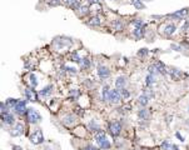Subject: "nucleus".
<instances>
[{
    "mask_svg": "<svg viewBox=\"0 0 189 150\" xmlns=\"http://www.w3.org/2000/svg\"><path fill=\"white\" fill-rule=\"evenodd\" d=\"M175 30H177V28H175L174 24H167L164 26V34L167 36H170L173 34L175 33Z\"/></svg>",
    "mask_w": 189,
    "mask_h": 150,
    "instance_id": "obj_15",
    "label": "nucleus"
},
{
    "mask_svg": "<svg viewBox=\"0 0 189 150\" xmlns=\"http://www.w3.org/2000/svg\"><path fill=\"white\" fill-rule=\"evenodd\" d=\"M81 64H83V68H89L90 66V60L87 58H84L83 60H81Z\"/></svg>",
    "mask_w": 189,
    "mask_h": 150,
    "instance_id": "obj_36",
    "label": "nucleus"
},
{
    "mask_svg": "<svg viewBox=\"0 0 189 150\" xmlns=\"http://www.w3.org/2000/svg\"><path fill=\"white\" fill-rule=\"evenodd\" d=\"M172 49H174V50H178V51H180V50H182V48H180V46H179V45H175V44H173V45H172Z\"/></svg>",
    "mask_w": 189,
    "mask_h": 150,
    "instance_id": "obj_42",
    "label": "nucleus"
},
{
    "mask_svg": "<svg viewBox=\"0 0 189 150\" xmlns=\"http://www.w3.org/2000/svg\"><path fill=\"white\" fill-rule=\"evenodd\" d=\"M177 136H178V138H179V139H180V140H182V141H184V139H183V136H182V135H180V134H179V133H177Z\"/></svg>",
    "mask_w": 189,
    "mask_h": 150,
    "instance_id": "obj_44",
    "label": "nucleus"
},
{
    "mask_svg": "<svg viewBox=\"0 0 189 150\" xmlns=\"http://www.w3.org/2000/svg\"><path fill=\"white\" fill-rule=\"evenodd\" d=\"M10 134L13 136H20L24 134V125L20 124V123H17V125H15L14 128L11 129Z\"/></svg>",
    "mask_w": 189,
    "mask_h": 150,
    "instance_id": "obj_10",
    "label": "nucleus"
},
{
    "mask_svg": "<svg viewBox=\"0 0 189 150\" xmlns=\"http://www.w3.org/2000/svg\"><path fill=\"white\" fill-rule=\"evenodd\" d=\"M29 79H30L31 88H36V85H38V78H36V75L35 74H30Z\"/></svg>",
    "mask_w": 189,
    "mask_h": 150,
    "instance_id": "obj_26",
    "label": "nucleus"
},
{
    "mask_svg": "<svg viewBox=\"0 0 189 150\" xmlns=\"http://www.w3.org/2000/svg\"><path fill=\"white\" fill-rule=\"evenodd\" d=\"M14 150H21L20 146H14Z\"/></svg>",
    "mask_w": 189,
    "mask_h": 150,
    "instance_id": "obj_45",
    "label": "nucleus"
},
{
    "mask_svg": "<svg viewBox=\"0 0 189 150\" xmlns=\"http://www.w3.org/2000/svg\"><path fill=\"white\" fill-rule=\"evenodd\" d=\"M155 75H153V74H148L147 75V78H145V84H147V86H150V85H153L154 83H155Z\"/></svg>",
    "mask_w": 189,
    "mask_h": 150,
    "instance_id": "obj_23",
    "label": "nucleus"
},
{
    "mask_svg": "<svg viewBox=\"0 0 189 150\" xmlns=\"http://www.w3.org/2000/svg\"><path fill=\"white\" fill-rule=\"evenodd\" d=\"M26 119H28V121H29L30 124H36L38 121H40L42 116H40V114L35 110V109L29 108L26 110Z\"/></svg>",
    "mask_w": 189,
    "mask_h": 150,
    "instance_id": "obj_2",
    "label": "nucleus"
},
{
    "mask_svg": "<svg viewBox=\"0 0 189 150\" xmlns=\"http://www.w3.org/2000/svg\"><path fill=\"white\" fill-rule=\"evenodd\" d=\"M53 85H48V86H45L44 89L40 91L39 94H40V96H43V98H46V96H49L50 94H52V91H53Z\"/></svg>",
    "mask_w": 189,
    "mask_h": 150,
    "instance_id": "obj_18",
    "label": "nucleus"
},
{
    "mask_svg": "<svg viewBox=\"0 0 189 150\" xmlns=\"http://www.w3.org/2000/svg\"><path fill=\"white\" fill-rule=\"evenodd\" d=\"M26 110H28V109H26V105H25L24 100H18L17 105H15V108H14V111L17 113V114L21 115V114H24Z\"/></svg>",
    "mask_w": 189,
    "mask_h": 150,
    "instance_id": "obj_9",
    "label": "nucleus"
},
{
    "mask_svg": "<svg viewBox=\"0 0 189 150\" xmlns=\"http://www.w3.org/2000/svg\"><path fill=\"white\" fill-rule=\"evenodd\" d=\"M83 150H98V149L95 148V146H93V145H87Z\"/></svg>",
    "mask_w": 189,
    "mask_h": 150,
    "instance_id": "obj_40",
    "label": "nucleus"
},
{
    "mask_svg": "<svg viewBox=\"0 0 189 150\" xmlns=\"http://www.w3.org/2000/svg\"><path fill=\"white\" fill-rule=\"evenodd\" d=\"M109 95H110V90H109V86H104L103 88V91H102V99L103 101H108L109 100Z\"/></svg>",
    "mask_w": 189,
    "mask_h": 150,
    "instance_id": "obj_20",
    "label": "nucleus"
},
{
    "mask_svg": "<svg viewBox=\"0 0 189 150\" xmlns=\"http://www.w3.org/2000/svg\"><path fill=\"white\" fill-rule=\"evenodd\" d=\"M162 149L163 150H169V149H173V145H170L168 141H164L162 144Z\"/></svg>",
    "mask_w": 189,
    "mask_h": 150,
    "instance_id": "obj_34",
    "label": "nucleus"
},
{
    "mask_svg": "<svg viewBox=\"0 0 189 150\" xmlns=\"http://www.w3.org/2000/svg\"><path fill=\"white\" fill-rule=\"evenodd\" d=\"M70 44H71V41H70V39H68V38L59 36V38H55V40H54V45H56V48H59V49L69 46Z\"/></svg>",
    "mask_w": 189,
    "mask_h": 150,
    "instance_id": "obj_6",
    "label": "nucleus"
},
{
    "mask_svg": "<svg viewBox=\"0 0 189 150\" xmlns=\"http://www.w3.org/2000/svg\"><path fill=\"white\" fill-rule=\"evenodd\" d=\"M24 94H25V96H26V100H29V101H36L38 100V94L35 90H33V89H30V88H26V89L24 90Z\"/></svg>",
    "mask_w": 189,
    "mask_h": 150,
    "instance_id": "obj_8",
    "label": "nucleus"
},
{
    "mask_svg": "<svg viewBox=\"0 0 189 150\" xmlns=\"http://www.w3.org/2000/svg\"><path fill=\"white\" fill-rule=\"evenodd\" d=\"M188 14H189V9L188 8H184V9H180V10H177L175 13H172V14H169L168 16L175 19V20H182V19L187 18Z\"/></svg>",
    "mask_w": 189,
    "mask_h": 150,
    "instance_id": "obj_5",
    "label": "nucleus"
},
{
    "mask_svg": "<svg viewBox=\"0 0 189 150\" xmlns=\"http://www.w3.org/2000/svg\"><path fill=\"white\" fill-rule=\"evenodd\" d=\"M133 35L137 38V39H141V38H143V35H144V26H143V28H134Z\"/></svg>",
    "mask_w": 189,
    "mask_h": 150,
    "instance_id": "obj_19",
    "label": "nucleus"
},
{
    "mask_svg": "<svg viewBox=\"0 0 189 150\" xmlns=\"http://www.w3.org/2000/svg\"><path fill=\"white\" fill-rule=\"evenodd\" d=\"M154 66H155L157 71H158L159 74H165L167 73V68H165V65L163 64L162 61H157L155 64H154Z\"/></svg>",
    "mask_w": 189,
    "mask_h": 150,
    "instance_id": "obj_16",
    "label": "nucleus"
},
{
    "mask_svg": "<svg viewBox=\"0 0 189 150\" xmlns=\"http://www.w3.org/2000/svg\"><path fill=\"white\" fill-rule=\"evenodd\" d=\"M169 73L172 74L173 78H179V76H182V73H180L179 70H177V69H173V70H170Z\"/></svg>",
    "mask_w": 189,
    "mask_h": 150,
    "instance_id": "obj_32",
    "label": "nucleus"
},
{
    "mask_svg": "<svg viewBox=\"0 0 189 150\" xmlns=\"http://www.w3.org/2000/svg\"><path fill=\"white\" fill-rule=\"evenodd\" d=\"M17 103H18V100H14V99H8V100H6V103H5V104H6V106H8L9 109H10V108L14 109V108H15V105H17Z\"/></svg>",
    "mask_w": 189,
    "mask_h": 150,
    "instance_id": "obj_29",
    "label": "nucleus"
},
{
    "mask_svg": "<svg viewBox=\"0 0 189 150\" xmlns=\"http://www.w3.org/2000/svg\"><path fill=\"white\" fill-rule=\"evenodd\" d=\"M88 128H89L92 131H99V126H98V124L95 123V121H90L89 125H88Z\"/></svg>",
    "mask_w": 189,
    "mask_h": 150,
    "instance_id": "obj_30",
    "label": "nucleus"
},
{
    "mask_svg": "<svg viewBox=\"0 0 189 150\" xmlns=\"http://www.w3.org/2000/svg\"><path fill=\"white\" fill-rule=\"evenodd\" d=\"M63 1H64V4H65V5H68V6H71V8H73V5H74L75 3L78 1V0H63Z\"/></svg>",
    "mask_w": 189,
    "mask_h": 150,
    "instance_id": "obj_37",
    "label": "nucleus"
},
{
    "mask_svg": "<svg viewBox=\"0 0 189 150\" xmlns=\"http://www.w3.org/2000/svg\"><path fill=\"white\" fill-rule=\"evenodd\" d=\"M109 100L110 103L113 104H116L122 100V94H120V90L118 89H114V90H110V95H109Z\"/></svg>",
    "mask_w": 189,
    "mask_h": 150,
    "instance_id": "obj_7",
    "label": "nucleus"
},
{
    "mask_svg": "<svg viewBox=\"0 0 189 150\" xmlns=\"http://www.w3.org/2000/svg\"><path fill=\"white\" fill-rule=\"evenodd\" d=\"M145 54H148V49H140V51L138 53V55H139V56H143Z\"/></svg>",
    "mask_w": 189,
    "mask_h": 150,
    "instance_id": "obj_39",
    "label": "nucleus"
},
{
    "mask_svg": "<svg viewBox=\"0 0 189 150\" xmlns=\"http://www.w3.org/2000/svg\"><path fill=\"white\" fill-rule=\"evenodd\" d=\"M98 75H99L100 79H106V78H109L110 71L106 66H99L98 68Z\"/></svg>",
    "mask_w": 189,
    "mask_h": 150,
    "instance_id": "obj_12",
    "label": "nucleus"
},
{
    "mask_svg": "<svg viewBox=\"0 0 189 150\" xmlns=\"http://www.w3.org/2000/svg\"><path fill=\"white\" fill-rule=\"evenodd\" d=\"M138 116H139L140 120H147L148 118H149V111L147 110V109H141L138 113Z\"/></svg>",
    "mask_w": 189,
    "mask_h": 150,
    "instance_id": "obj_22",
    "label": "nucleus"
},
{
    "mask_svg": "<svg viewBox=\"0 0 189 150\" xmlns=\"http://www.w3.org/2000/svg\"><path fill=\"white\" fill-rule=\"evenodd\" d=\"M182 29H183V31H187V30L189 29V21H185V23H184V25H183V28H182Z\"/></svg>",
    "mask_w": 189,
    "mask_h": 150,
    "instance_id": "obj_41",
    "label": "nucleus"
},
{
    "mask_svg": "<svg viewBox=\"0 0 189 150\" xmlns=\"http://www.w3.org/2000/svg\"><path fill=\"white\" fill-rule=\"evenodd\" d=\"M100 24H102V21L98 16H93L90 20H88V25H90V26H99Z\"/></svg>",
    "mask_w": 189,
    "mask_h": 150,
    "instance_id": "obj_21",
    "label": "nucleus"
},
{
    "mask_svg": "<svg viewBox=\"0 0 189 150\" xmlns=\"http://www.w3.org/2000/svg\"><path fill=\"white\" fill-rule=\"evenodd\" d=\"M125 83H127V78H125V76H119V78H116V79H115V89H118V90L124 89Z\"/></svg>",
    "mask_w": 189,
    "mask_h": 150,
    "instance_id": "obj_13",
    "label": "nucleus"
},
{
    "mask_svg": "<svg viewBox=\"0 0 189 150\" xmlns=\"http://www.w3.org/2000/svg\"><path fill=\"white\" fill-rule=\"evenodd\" d=\"M95 141L96 144L100 146L102 149H109L110 146H112V144H110V141L108 140V138H106L105 135V133H104L103 130H99V131H96V134H95Z\"/></svg>",
    "mask_w": 189,
    "mask_h": 150,
    "instance_id": "obj_1",
    "label": "nucleus"
},
{
    "mask_svg": "<svg viewBox=\"0 0 189 150\" xmlns=\"http://www.w3.org/2000/svg\"><path fill=\"white\" fill-rule=\"evenodd\" d=\"M112 25H113V28H114L115 30H122L123 29V23L120 20H114L112 23Z\"/></svg>",
    "mask_w": 189,
    "mask_h": 150,
    "instance_id": "obj_28",
    "label": "nucleus"
},
{
    "mask_svg": "<svg viewBox=\"0 0 189 150\" xmlns=\"http://www.w3.org/2000/svg\"><path fill=\"white\" fill-rule=\"evenodd\" d=\"M75 121H77V118H75V115H73V114H69L67 116L63 118V124L67 125V126L75 124Z\"/></svg>",
    "mask_w": 189,
    "mask_h": 150,
    "instance_id": "obj_14",
    "label": "nucleus"
},
{
    "mask_svg": "<svg viewBox=\"0 0 189 150\" xmlns=\"http://www.w3.org/2000/svg\"><path fill=\"white\" fill-rule=\"evenodd\" d=\"M30 141L35 145H39V144L44 143V135H43V131L40 129H36L33 134L30 135Z\"/></svg>",
    "mask_w": 189,
    "mask_h": 150,
    "instance_id": "obj_4",
    "label": "nucleus"
},
{
    "mask_svg": "<svg viewBox=\"0 0 189 150\" xmlns=\"http://www.w3.org/2000/svg\"><path fill=\"white\" fill-rule=\"evenodd\" d=\"M71 60H73L74 63H78V64H81V60H83V59L80 58L77 51H74L73 54H71Z\"/></svg>",
    "mask_w": 189,
    "mask_h": 150,
    "instance_id": "obj_27",
    "label": "nucleus"
},
{
    "mask_svg": "<svg viewBox=\"0 0 189 150\" xmlns=\"http://www.w3.org/2000/svg\"><path fill=\"white\" fill-rule=\"evenodd\" d=\"M120 94H122V98H124V99L129 98V95H130V94H129V91H128L127 89H125V88H124V89H122V90H120Z\"/></svg>",
    "mask_w": 189,
    "mask_h": 150,
    "instance_id": "obj_35",
    "label": "nucleus"
},
{
    "mask_svg": "<svg viewBox=\"0 0 189 150\" xmlns=\"http://www.w3.org/2000/svg\"><path fill=\"white\" fill-rule=\"evenodd\" d=\"M1 119H3V123L6 124V125H13V124H14V121H15L14 115L10 114V113L3 114V115H1Z\"/></svg>",
    "mask_w": 189,
    "mask_h": 150,
    "instance_id": "obj_11",
    "label": "nucleus"
},
{
    "mask_svg": "<svg viewBox=\"0 0 189 150\" xmlns=\"http://www.w3.org/2000/svg\"><path fill=\"white\" fill-rule=\"evenodd\" d=\"M63 69H64L67 73H70V74H77V69L75 68H70V66H63Z\"/></svg>",
    "mask_w": 189,
    "mask_h": 150,
    "instance_id": "obj_33",
    "label": "nucleus"
},
{
    "mask_svg": "<svg viewBox=\"0 0 189 150\" xmlns=\"http://www.w3.org/2000/svg\"><path fill=\"white\" fill-rule=\"evenodd\" d=\"M132 4H133L134 8H137V9H144L145 8V5L141 3V0H132Z\"/></svg>",
    "mask_w": 189,
    "mask_h": 150,
    "instance_id": "obj_25",
    "label": "nucleus"
},
{
    "mask_svg": "<svg viewBox=\"0 0 189 150\" xmlns=\"http://www.w3.org/2000/svg\"><path fill=\"white\" fill-rule=\"evenodd\" d=\"M149 98H150V96L148 95V94H143V95L139 96V99H138V103H139L141 106H147L148 103H149Z\"/></svg>",
    "mask_w": 189,
    "mask_h": 150,
    "instance_id": "obj_17",
    "label": "nucleus"
},
{
    "mask_svg": "<svg viewBox=\"0 0 189 150\" xmlns=\"http://www.w3.org/2000/svg\"><path fill=\"white\" fill-rule=\"evenodd\" d=\"M46 3H48L49 5L52 6H55V5H59V0H45Z\"/></svg>",
    "mask_w": 189,
    "mask_h": 150,
    "instance_id": "obj_38",
    "label": "nucleus"
},
{
    "mask_svg": "<svg viewBox=\"0 0 189 150\" xmlns=\"http://www.w3.org/2000/svg\"><path fill=\"white\" fill-rule=\"evenodd\" d=\"M108 130L113 136H118L122 131V123L120 121H112L108 126Z\"/></svg>",
    "mask_w": 189,
    "mask_h": 150,
    "instance_id": "obj_3",
    "label": "nucleus"
},
{
    "mask_svg": "<svg viewBox=\"0 0 189 150\" xmlns=\"http://www.w3.org/2000/svg\"><path fill=\"white\" fill-rule=\"evenodd\" d=\"M132 24H133L135 28H143V26H144L143 21H141L140 19H135V20H133V21H132Z\"/></svg>",
    "mask_w": 189,
    "mask_h": 150,
    "instance_id": "obj_31",
    "label": "nucleus"
},
{
    "mask_svg": "<svg viewBox=\"0 0 189 150\" xmlns=\"http://www.w3.org/2000/svg\"><path fill=\"white\" fill-rule=\"evenodd\" d=\"M100 0H89V3L90 4H95V3H99Z\"/></svg>",
    "mask_w": 189,
    "mask_h": 150,
    "instance_id": "obj_43",
    "label": "nucleus"
},
{
    "mask_svg": "<svg viewBox=\"0 0 189 150\" xmlns=\"http://www.w3.org/2000/svg\"><path fill=\"white\" fill-rule=\"evenodd\" d=\"M78 13H79V15H85V14H88L89 13V6L88 5H83V6H80L79 9H78Z\"/></svg>",
    "mask_w": 189,
    "mask_h": 150,
    "instance_id": "obj_24",
    "label": "nucleus"
}]
</instances>
